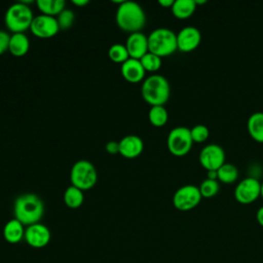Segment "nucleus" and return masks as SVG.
I'll return each mask as SVG.
<instances>
[{
	"label": "nucleus",
	"instance_id": "1",
	"mask_svg": "<svg viewBox=\"0 0 263 263\" xmlns=\"http://www.w3.org/2000/svg\"><path fill=\"white\" fill-rule=\"evenodd\" d=\"M14 218L24 226L39 223L44 213V204L34 193H25L16 197L13 205Z\"/></svg>",
	"mask_w": 263,
	"mask_h": 263
},
{
	"label": "nucleus",
	"instance_id": "2",
	"mask_svg": "<svg viewBox=\"0 0 263 263\" xmlns=\"http://www.w3.org/2000/svg\"><path fill=\"white\" fill-rule=\"evenodd\" d=\"M118 28L129 34L141 32L146 24V14L142 6L134 1H122L115 14Z\"/></svg>",
	"mask_w": 263,
	"mask_h": 263
},
{
	"label": "nucleus",
	"instance_id": "3",
	"mask_svg": "<svg viewBox=\"0 0 263 263\" xmlns=\"http://www.w3.org/2000/svg\"><path fill=\"white\" fill-rule=\"evenodd\" d=\"M141 93L151 106H163L170 99L171 87L167 79L159 74L148 76L142 83Z\"/></svg>",
	"mask_w": 263,
	"mask_h": 263
},
{
	"label": "nucleus",
	"instance_id": "4",
	"mask_svg": "<svg viewBox=\"0 0 263 263\" xmlns=\"http://www.w3.org/2000/svg\"><path fill=\"white\" fill-rule=\"evenodd\" d=\"M177 47V34L167 28H157L148 35V50L160 58L173 54Z\"/></svg>",
	"mask_w": 263,
	"mask_h": 263
},
{
	"label": "nucleus",
	"instance_id": "5",
	"mask_svg": "<svg viewBox=\"0 0 263 263\" xmlns=\"http://www.w3.org/2000/svg\"><path fill=\"white\" fill-rule=\"evenodd\" d=\"M34 18L33 11L29 5L23 2H15L11 4L4 16V22L7 29L14 33H24L30 29L32 21Z\"/></svg>",
	"mask_w": 263,
	"mask_h": 263
},
{
	"label": "nucleus",
	"instance_id": "6",
	"mask_svg": "<svg viewBox=\"0 0 263 263\" xmlns=\"http://www.w3.org/2000/svg\"><path fill=\"white\" fill-rule=\"evenodd\" d=\"M98 180V173L95 165L85 159L76 161L70 172L71 185L82 191L91 189Z\"/></svg>",
	"mask_w": 263,
	"mask_h": 263
},
{
	"label": "nucleus",
	"instance_id": "7",
	"mask_svg": "<svg viewBox=\"0 0 263 263\" xmlns=\"http://www.w3.org/2000/svg\"><path fill=\"white\" fill-rule=\"evenodd\" d=\"M193 141L190 128L186 126H177L171 129L166 139L168 151L177 157L185 156L192 148Z\"/></svg>",
	"mask_w": 263,
	"mask_h": 263
},
{
	"label": "nucleus",
	"instance_id": "8",
	"mask_svg": "<svg viewBox=\"0 0 263 263\" xmlns=\"http://www.w3.org/2000/svg\"><path fill=\"white\" fill-rule=\"evenodd\" d=\"M201 194L199 188L195 185L188 184L178 188L173 195L174 206L181 211L187 212L195 209L201 201Z\"/></svg>",
	"mask_w": 263,
	"mask_h": 263
},
{
	"label": "nucleus",
	"instance_id": "9",
	"mask_svg": "<svg viewBox=\"0 0 263 263\" xmlns=\"http://www.w3.org/2000/svg\"><path fill=\"white\" fill-rule=\"evenodd\" d=\"M233 195L237 202L250 204L261 196V182L256 178L247 177L238 182Z\"/></svg>",
	"mask_w": 263,
	"mask_h": 263
},
{
	"label": "nucleus",
	"instance_id": "10",
	"mask_svg": "<svg viewBox=\"0 0 263 263\" xmlns=\"http://www.w3.org/2000/svg\"><path fill=\"white\" fill-rule=\"evenodd\" d=\"M200 165L208 171H217L225 163V152L218 144H208L199 152Z\"/></svg>",
	"mask_w": 263,
	"mask_h": 263
},
{
	"label": "nucleus",
	"instance_id": "11",
	"mask_svg": "<svg viewBox=\"0 0 263 263\" xmlns=\"http://www.w3.org/2000/svg\"><path fill=\"white\" fill-rule=\"evenodd\" d=\"M30 31L36 37L50 38L58 34V32L60 31V27L57 17L41 13L37 16H34L30 27Z\"/></svg>",
	"mask_w": 263,
	"mask_h": 263
},
{
	"label": "nucleus",
	"instance_id": "12",
	"mask_svg": "<svg viewBox=\"0 0 263 263\" xmlns=\"http://www.w3.org/2000/svg\"><path fill=\"white\" fill-rule=\"evenodd\" d=\"M201 42L200 31L192 26L181 29L177 34V47L182 52H191L195 50Z\"/></svg>",
	"mask_w": 263,
	"mask_h": 263
},
{
	"label": "nucleus",
	"instance_id": "13",
	"mask_svg": "<svg viewBox=\"0 0 263 263\" xmlns=\"http://www.w3.org/2000/svg\"><path fill=\"white\" fill-rule=\"evenodd\" d=\"M24 238L30 247L41 249L48 245L50 240V231L45 225L41 223H36L27 226V228L25 229Z\"/></svg>",
	"mask_w": 263,
	"mask_h": 263
},
{
	"label": "nucleus",
	"instance_id": "14",
	"mask_svg": "<svg viewBox=\"0 0 263 263\" xmlns=\"http://www.w3.org/2000/svg\"><path fill=\"white\" fill-rule=\"evenodd\" d=\"M125 47L127 49L128 55L132 59L140 60L148 50V36L142 32L132 33L127 36L125 40Z\"/></svg>",
	"mask_w": 263,
	"mask_h": 263
},
{
	"label": "nucleus",
	"instance_id": "15",
	"mask_svg": "<svg viewBox=\"0 0 263 263\" xmlns=\"http://www.w3.org/2000/svg\"><path fill=\"white\" fill-rule=\"evenodd\" d=\"M143 140L136 135L125 136L119 141V154H121L124 158H136L143 152Z\"/></svg>",
	"mask_w": 263,
	"mask_h": 263
},
{
	"label": "nucleus",
	"instance_id": "16",
	"mask_svg": "<svg viewBox=\"0 0 263 263\" xmlns=\"http://www.w3.org/2000/svg\"><path fill=\"white\" fill-rule=\"evenodd\" d=\"M121 75L123 78L130 83H138L142 81L145 77L146 71L144 70L140 60L129 58L120 67Z\"/></svg>",
	"mask_w": 263,
	"mask_h": 263
},
{
	"label": "nucleus",
	"instance_id": "17",
	"mask_svg": "<svg viewBox=\"0 0 263 263\" xmlns=\"http://www.w3.org/2000/svg\"><path fill=\"white\" fill-rule=\"evenodd\" d=\"M3 236L9 243H17L25 236L24 225L15 218L9 220L3 228Z\"/></svg>",
	"mask_w": 263,
	"mask_h": 263
},
{
	"label": "nucleus",
	"instance_id": "18",
	"mask_svg": "<svg viewBox=\"0 0 263 263\" xmlns=\"http://www.w3.org/2000/svg\"><path fill=\"white\" fill-rule=\"evenodd\" d=\"M30 48L29 38L25 33H14L10 35L8 51L14 57L25 55Z\"/></svg>",
	"mask_w": 263,
	"mask_h": 263
},
{
	"label": "nucleus",
	"instance_id": "19",
	"mask_svg": "<svg viewBox=\"0 0 263 263\" xmlns=\"http://www.w3.org/2000/svg\"><path fill=\"white\" fill-rule=\"evenodd\" d=\"M247 128L254 141L263 143V112L251 114L247 121Z\"/></svg>",
	"mask_w": 263,
	"mask_h": 263
},
{
	"label": "nucleus",
	"instance_id": "20",
	"mask_svg": "<svg viewBox=\"0 0 263 263\" xmlns=\"http://www.w3.org/2000/svg\"><path fill=\"white\" fill-rule=\"evenodd\" d=\"M196 4L194 0H175L171 7L172 13L176 18L187 20L195 11Z\"/></svg>",
	"mask_w": 263,
	"mask_h": 263
},
{
	"label": "nucleus",
	"instance_id": "21",
	"mask_svg": "<svg viewBox=\"0 0 263 263\" xmlns=\"http://www.w3.org/2000/svg\"><path fill=\"white\" fill-rule=\"evenodd\" d=\"M38 9L42 14L49 16H58L66 6L64 0H37L36 2Z\"/></svg>",
	"mask_w": 263,
	"mask_h": 263
},
{
	"label": "nucleus",
	"instance_id": "22",
	"mask_svg": "<svg viewBox=\"0 0 263 263\" xmlns=\"http://www.w3.org/2000/svg\"><path fill=\"white\" fill-rule=\"evenodd\" d=\"M84 200L83 191L71 185L64 192V202L70 209H78Z\"/></svg>",
	"mask_w": 263,
	"mask_h": 263
},
{
	"label": "nucleus",
	"instance_id": "23",
	"mask_svg": "<svg viewBox=\"0 0 263 263\" xmlns=\"http://www.w3.org/2000/svg\"><path fill=\"white\" fill-rule=\"evenodd\" d=\"M218 181L224 184H232L238 179V168L229 162H225L217 170Z\"/></svg>",
	"mask_w": 263,
	"mask_h": 263
},
{
	"label": "nucleus",
	"instance_id": "24",
	"mask_svg": "<svg viewBox=\"0 0 263 263\" xmlns=\"http://www.w3.org/2000/svg\"><path fill=\"white\" fill-rule=\"evenodd\" d=\"M148 119L155 127H161L166 124L168 113L164 106H151L148 112Z\"/></svg>",
	"mask_w": 263,
	"mask_h": 263
},
{
	"label": "nucleus",
	"instance_id": "25",
	"mask_svg": "<svg viewBox=\"0 0 263 263\" xmlns=\"http://www.w3.org/2000/svg\"><path fill=\"white\" fill-rule=\"evenodd\" d=\"M108 57L112 62L118 64H123L129 59L125 45L120 43H115L110 46V48L108 49Z\"/></svg>",
	"mask_w": 263,
	"mask_h": 263
},
{
	"label": "nucleus",
	"instance_id": "26",
	"mask_svg": "<svg viewBox=\"0 0 263 263\" xmlns=\"http://www.w3.org/2000/svg\"><path fill=\"white\" fill-rule=\"evenodd\" d=\"M140 62L146 72H156L160 69L162 64L160 57L149 51L140 59Z\"/></svg>",
	"mask_w": 263,
	"mask_h": 263
},
{
	"label": "nucleus",
	"instance_id": "27",
	"mask_svg": "<svg viewBox=\"0 0 263 263\" xmlns=\"http://www.w3.org/2000/svg\"><path fill=\"white\" fill-rule=\"evenodd\" d=\"M200 194L202 198H212L220 190V183L218 180H210V179H204L200 185L198 186Z\"/></svg>",
	"mask_w": 263,
	"mask_h": 263
},
{
	"label": "nucleus",
	"instance_id": "28",
	"mask_svg": "<svg viewBox=\"0 0 263 263\" xmlns=\"http://www.w3.org/2000/svg\"><path fill=\"white\" fill-rule=\"evenodd\" d=\"M190 134L193 143H203L210 136V130L204 124H196L190 128Z\"/></svg>",
	"mask_w": 263,
	"mask_h": 263
},
{
	"label": "nucleus",
	"instance_id": "29",
	"mask_svg": "<svg viewBox=\"0 0 263 263\" xmlns=\"http://www.w3.org/2000/svg\"><path fill=\"white\" fill-rule=\"evenodd\" d=\"M75 20V14L72 10L65 8L58 16L57 21L60 27V30H68L72 27Z\"/></svg>",
	"mask_w": 263,
	"mask_h": 263
},
{
	"label": "nucleus",
	"instance_id": "30",
	"mask_svg": "<svg viewBox=\"0 0 263 263\" xmlns=\"http://www.w3.org/2000/svg\"><path fill=\"white\" fill-rule=\"evenodd\" d=\"M9 41L10 35L7 32L0 30V54H3L4 52L8 51Z\"/></svg>",
	"mask_w": 263,
	"mask_h": 263
},
{
	"label": "nucleus",
	"instance_id": "31",
	"mask_svg": "<svg viewBox=\"0 0 263 263\" xmlns=\"http://www.w3.org/2000/svg\"><path fill=\"white\" fill-rule=\"evenodd\" d=\"M106 151L110 154L119 153V142L110 141L106 144Z\"/></svg>",
	"mask_w": 263,
	"mask_h": 263
},
{
	"label": "nucleus",
	"instance_id": "32",
	"mask_svg": "<svg viewBox=\"0 0 263 263\" xmlns=\"http://www.w3.org/2000/svg\"><path fill=\"white\" fill-rule=\"evenodd\" d=\"M256 219L260 226L263 227V205L260 206L256 213Z\"/></svg>",
	"mask_w": 263,
	"mask_h": 263
},
{
	"label": "nucleus",
	"instance_id": "33",
	"mask_svg": "<svg viewBox=\"0 0 263 263\" xmlns=\"http://www.w3.org/2000/svg\"><path fill=\"white\" fill-rule=\"evenodd\" d=\"M158 4L164 8H171L174 4V0H158Z\"/></svg>",
	"mask_w": 263,
	"mask_h": 263
},
{
	"label": "nucleus",
	"instance_id": "34",
	"mask_svg": "<svg viewBox=\"0 0 263 263\" xmlns=\"http://www.w3.org/2000/svg\"><path fill=\"white\" fill-rule=\"evenodd\" d=\"M206 179H210V180H218L217 171H208V172H206Z\"/></svg>",
	"mask_w": 263,
	"mask_h": 263
},
{
	"label": "nucleus",
	"instance_id": "35",
	"mask_svg": "<svg viewBox=\"0 0 263 263\" xmlns=\"http://www.w3.org/2000/svg\"><path fill=\"white\" fill-rule=\"evenodd\" d=\"M72 3H73L74 5L80 7V6H84V5L88 4V1H87V0H73Z\"/></svg>",
	"mask_w": 263,
	"mask_h": 263
},
{
	"label": "nucleus",
	"instance_id": "36",
	"mask_svg": "<svg viewBox=\"0 0 263 263\" xmlns=\"http://www.w3.org/2000/svg\"><path fill=\"white\" fill-rule=\"evenodd\" d=\"M194 1H195L196 6H197V5H202V4H205V3H206V0H194Z\"/></svg>",
	"mask_w": 263,
	"mask_h": 263
},
{
	"label": "nucleus",
	"instance_id": "37",
	"mask_svg": "<svg viewBox=\"0 0 263 263\" xmlns=\"http://www.w3.org/2000/svg\"><path fill=\"white\" fill-rule=\"evenodd\" d=\"M260 197H262V199H263V182H261V196Z\"/></svg>",
	"mask_w": 263,
	"mask_h": 263
}]
</instances>
